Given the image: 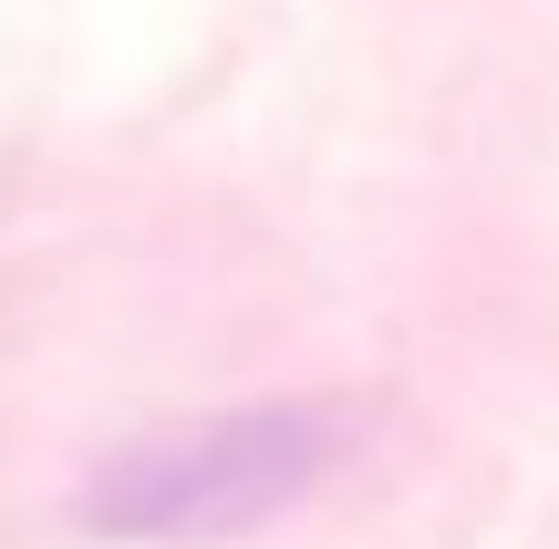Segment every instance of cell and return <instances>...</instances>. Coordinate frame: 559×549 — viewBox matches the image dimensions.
Returning a JSON list of instances; mask_svg holds the SVG:
<instances>
[{
    "label": "cell",
    "instance_id": "6da1fadb",
    "mask_svg": "<svg viewBox=\"0 0 559 549\" xmlns=\"http://www.w3.org/2000/svg\"><path fill=\"white\" fill-rule=\"evenodd\" d=\"M342 426L321 405H239L207 426L145 435V446L104 456V477L83 488V529L104 539H239L260 518L300 509L332 477Z\"/></svg>",
    "mask_w": 559,
    "mask_h": 549
}]
</instances>
